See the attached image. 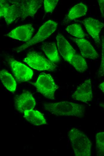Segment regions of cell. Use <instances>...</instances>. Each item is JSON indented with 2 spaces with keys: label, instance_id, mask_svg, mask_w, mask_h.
<instances>
[{
  "label": "cell",
  "instance_id": "1",
  "mask_svg": "<svg viewBox=\"0 0 104 156\" xmlns=\"http://www.w3.org/2000/svg\"><path fill=\"white\" fill-rule=\"evenodd\" d=\"M0 16L7 25L18 18L24 20L28 17H34L41 6L42 0H1Z\"/></svg>",
  "mask_w": 104,
  "mask_h": 156
},
{
  "label": "cell",
  "instance_id": "2",
  "mask_svg": "<svg viewBox=\"0 0 104 156\" xmlns=\"http://www.w3.org/2000/svg\"><path fill=\"white\" fill-rule=\"evenodd\" d=\"M45 109L56 116H72L81 118L85 113V106L71 102L63 101L44 104Z\"/></svg>",
  "mask_w": 104,
  "mask_h": 156
},
{
  "label": "cell",
  "instance_id": "3",
  "mask_svg": "<svg viewBox=\"0 0 104 156\" xmlns=\"http://www.w3.org/2000/svg\"><path fill=\"white\" fill-rule=\"evenodd\" d=\"M68 136L75 156H91V143L82 131L73 128L69 131Z\"/></svg>",
  "mask_w": 104,
  "mask_h": 156
},
{
  "label": "cell",
  "instance_id": "4",
  "mask_svg": "<svg viewBox=\"0 0 104 156\" xmlns=\"http://www.w3.org/2000/svg\"><path fill=\"white\" fill-rule=\"evenodd\" d=\"M32 84L37 91L46 98L54 99V93L59 88L52 77L50 74L43 73L40 74L35 82Z\"/></svg>",
  "mask_w": 104,
  "mask_h": 156
},
{
  "label": "cell",
  "instance_id": "5",
  "mask_svg": "<svg viewBox=\"0 0 104 156\" xmlns=\"http://www.w3.org/2000/svg\"><path fill=\"white\" fill-rule=\"evenodd\" d=\"M57 25V23L53 20H48L39 28L37 33L30 40L16 48V51L20 52L46 39L55 31Z\"/></svg>",
  "mask_w": 104,
  "mask_h": 156
},
{
  "label": "cell",
  "instance_id": "6",
  "mask_svg": "<svg viewBox=\"0 0 104 156\" xmlns=\"http://www.w3.org/2000/svg\"><path fill=\"white\" fill-rule=\"evenodd\" d=\"M23 61L32 68L38 70L53 71L57 66L50 60L33 51L28 52Z\"/></svg>",
  "mask_w": 104,
  "mask_h": 156
},
{
  "label": "cell",
  "instance_id": "7",
  "mask_svg": "<svg viewBox=\"0 0 104 156\" xmlns=\"http://www.w3.org/2000/svg\"><path fill=\"white\" fill-rule=\"evenodd\" d=\"M8 62L17 81L25 82L31 79L33 72L30 68L11 58H8Z\"/></svg>",
  "mask_w": 104,
  "mask_h": 156
},
{
  "label": "cell",
  "instance_id": "8",
  "mask_svg": "<svg viewBox=\"0 0 104 156\" xmlns=\"http://www.w3.org/2000/svg\"><path fill=\"white\" fill-rule=\"evenodd\" d=\"M93 97L91 80L89 79L78 86L72 95L75 100L88 103L92 100Z\"/></svg>",
  "mask_w": 104,
  "mask_h": 156
},
{
  "label": "cell",
  "instance_id": "9",
  "mask_svg": "<svg viewBox=\"0 0 104 156\" xmlns=\"http://www.w3.org/2000/svg\"><path fill=\"white\" fill-rule=\"evenodd\" d=\"M14 103L16 110L21 113H24L26 110H33L36 104L34 98L29 91L16 96L14 99Z\"/></svg>",
  "mask_w": 104,
  "mask_h": 156
},
{
  "label": "cell",
  "instance_id": "10",
  "mask_svg": "<svg viewBox=\"0 0 104 156\" xmlns=\"http://www.w3.org/2000/svg\"><path fill=\"white\" fill-rule=\"evenodd\" d=\"M88 34L92 37L95 42L100 44V34L104 27V23L98 20L89 17L83 20L82 22Z\"/></svg>",
  "mask_w": 104,
  "mask_h": 156
},
{
  "label": "cell",
  "instance_id": "11",
  "mask_svg": "<svg viewBox=\"0 0 104 156\" xmlns=\"http://www.w3.org/2000/svg\"><path fill=\"white\" fill-rule=\"evenodd\" d=\"M34 31L32 25L29 24L18 26L4 36L27 42L31 39Z\"/></svg>",
  "mask_w": 104,
  "mask_h": 156
},
{
  "label": "cell",
  "instance_id": "12",
  "mask_svg": "<svg viewBox=\"0 0 104 156\" xmlns=\"http://www.w3.org/2000/svg\"><path fill=\"white\" fill-rule=\"evenodd\" d=\"M70 38L78 46L82 56L84 58L95 59L99 56L95 49L87 40L70 36Z\"/></svg>",
  "mask_w": 104,
  "mask_h": 156
},
{
  "label": "cell",
  "instance_id": "13",
  "mask_svg": "<svg viewBox=\"0 0 104 156\" xmlns=\"http://www.w3.org/2000/svg\"><path fill=\"white\" fill-rule=\"evenodd\" d=\"M59 51L64 60L69 62L73 56L76 53L75 50L60 33L56 37Z\"/></svg>",
  "mask_w": 104,
  "mask_h": 156
},
{
  "label": "cell",
  "instance_id": "14",
  "mask_svg": "<svg viewBox=\"0 0 104 156\" xmlns=\"http://www.w3.org/2000/svg\"><path fill=\"white\" fill-rule=\"evenodd\" d=\"M86 5L80 2L74 6L70 10L64 21L65 23L85 15L87 12Z\"/></svg>",
  "mask_w": 104,
  "mask_h": 156
},
{
  "label": "cell",
  "instance_id": "15",
  "mask_svg": "<svg viewBox=\"0 0 104 156\" xmlns=\"http://www.w3.org/2000/svg\"><path fill=\"white\" fill-rule=\"evenodd\" d=\"M25 119L31 124L36 126L45 124L46 120L40 112L34 110H26L24 113Z\"/></svg>",
  "mask_w": 104,
  "mask_h": 156
},
{
  "label": "cell",
  "instance_id": "16",
  "mask_svg": "<svg viewBox=\"0 0 104 156\" xmlns=\"http://www.w3.org/2000/svg\"><path fill=\"white\" fill-rule=\"evenodd\" d=\"M42 50L49 59L52 63H58L60 60L55 43L49 42L44 44Z\"/></svg>",
  "mask_w": 104,
  "mask_h": 156
},
{
  "label": "cell",
  "instance_id": "17",
  "mask_svg": "<svg viewBox=\"0 0 104 156\" xmlns=\"http://www.w3.org/2000/svg\"><path fill=\"white\" fill-rule=\"evenodd\" d=\"M1 81L7 90L13 93L16 91V83L12 75L5 70H3L0 72Z\"/></svg>",
  "mask_w": 104,
  "mask_h": 156
},
{
  "label": "cell",
  "instance_id": "18",
  "mask_svg": "<svg viewBox=\"0 0 104 156\" xmlns=\"http://www.w3.org/2000/svg\"><path fill=\"white\" fill-rule=\"evenodd\" d=\"M69 63L79 73L84 72L88 68L86 62L83 57L76 53L73 56Z\"/></svg>",
  "mask_w": 104,
  "mask_h": 156
},
{
  "label": "cell",
  "instance_id": "19",
  "mask_svg": "<svg viewBox=\"0 0 104 156\" xmlns=\"http://www.w3.org/2000/svg\"><path fill=\"white\" fill-rule=\"evenodd\" d=\"M66 30L70 34L78 38H84L85 36L81 26L78 23H74L68 26Z\"/></svg>",
  "mask_w": 104,
  "mask_h": 156
},
{
  "label": "cell",
  "instance_id": "20",
  "mask_svg": "<svg viewBox=\"0 0 104 156\" xmlns=\"http://www.w3.org/2000/svg\"><path fill=\"white\" fill-rule=\"evenodd\" d=\"M96 142L97 155L104 156V132L96 134Z\"/></svg>",
  "mask_w": 104,
  "mask_h": 156
},
{
  "label": "cell",
  "instance_id": "21",
  "mask_svg": "<svg viewBox=\"0 0 104 156\" xmlns=\"http://www.w3.org/2000/svg\"><path fill=\"white\" fill-rule=\"evenodd\" d=\"M58 0H45L44 1V10L46 13L53 12L55 8Z\"/></svg>",
  "mask_w": 104,
  "mask_h": 156
},
{
  "label": "cell",
  "instance_id": "22",
  "mask_svg": "<svg viewBox=\"0 0 104 156\" xmlns=\"http://www.w3.org/2000/svg\"><path fill=\"white\" fill-rule=\"evenodd\" d=\"M102 54L101 62L98 72L99 77L104 76V37H101Z\"/></svg>",
  "mask_w": 104,
  "mask_h": 156
},
{
  "label": "cell",
  "instance_id": "23",
  "mask_svg": "<svg viewBox=\"0 0 104 156\" xmlns=\"http://www.w3.org/2000/svg\"><path fill=\"white\" fill-rule=\"evenodd\" d=\"M98 2L101 15L104 17V0H98Z\"/></svg>",
  "mask_w": 104,
  "mask_h": 156
},
{
  "label": "cell",
  "instance_id": "24",
  "mask_svg": "<svg viewBox=\"0 0 104 156\" xmlns=\"http://www.w3.org/2000/svg\"><path fill=\"white\" fill-rule=\"evenodd\" d=\"M99 88L101 91L104 94V82L100 84L99 85Z\"/></svg>",
  "mask_w": 104,
  "mask_h": 156
},
{
  "label": "cell",
  "instance_id": "25",
  "mask_svg": "<svg viewBox=\"0 0 104 156\" xmlns=\"http://www.w3.org/2000/svg\"><path fill=\"white\" fill-rule=\"evenodd\" d=\"M103 107L104 108V104L103 105Z\"/></svg>",
  "mask_w": 104,
  "mask_h": 156
}]
</instances>
